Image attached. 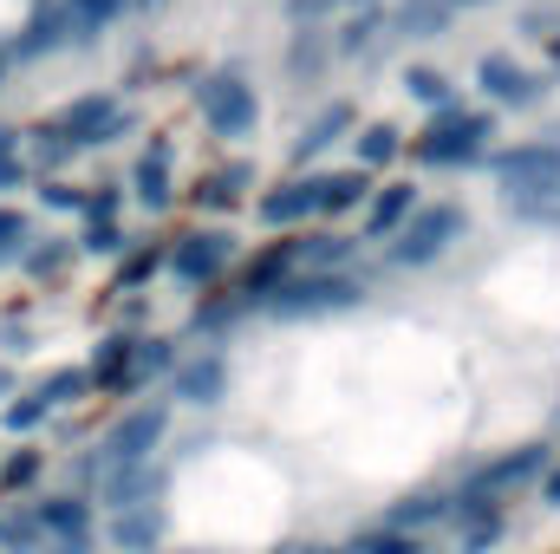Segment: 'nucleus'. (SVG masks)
Masks as SVG:
<instances>
[{
    "label": "nucleus",
    "mask_w": 560,
    "mask_h": 554,
    "mask_svg": "<svg viewBox=\"0 0 560 554\" xmlns=\"http://www.w3.org/2000/svg\"><path fill=\"white\" fill-rule=\"evenodd\" d=\"M489 138H495V118H489V112L450 105V112H430V131H423L411 150H418V163L463 170V163H482V157H489Z\"/></svg>",
    "instance_id": "f257e3e1"
},
{
    "label": "nucleus",
    "mask_w": 560,
    "mask_h": 554,
    "mask_svg": "<svg viewBox=\"0 0 560 554\" xmlns=\"http://www.w3.org/2000/svg\"><path fill=\"white\" fill-rule=\"evenodd\" d=\"M482 163H489V176H495L515 203H528V209L560 203V143H509V150H495V157H482Z\"/></svg>",
    "instance_id": "f03ea898"
},
{
    "label": "nucleus",
    "mask_w": 560,
    "mask_h": 554,
    "mask_svg": "<svg viewBox=\"0 0 560 554\" xmlns=\"http://www.w3.org/2000/svg\"><path fill=\"white\" fill-rule=\"evenodd\" d=\"M469 229V216H463V203H436V209H418L398 235H392V249H385V262L392 268H423V262H436L456 235Z\"/></svg>",
    "instance_id": "7ed1b4c3"
},
{
    "label": "nucleus",
    "mask_w": 560,
    "mask_h": 554,
    "mask_svg": "<svg viewBox=\"0 0 560 554\" xmlns=\"http://www.w3.org/2000/svg\"><path fill=\"white\" fill-rule=\"evenodd\" d=\"M359 280L352 275H293L280 280V287H268V307H275L280 320H306V313H346V307H359Z\"/></svg>",
    "instance_id": "20e7f679"
},
{
    "label": "nucleus",
    "mask_w": 560,
    "mask_h": 554,
    "mask_svg": "<svg viewBox=\"0 0 560 554\" xmlns=\"http://www.w3.org/2000/svg\"><path fill=\"white\" fill-rule=\"evenodd\" d=\"M196 105H202V118H209L215 138H255V125H261V99H255V85H242L235 72L202 79V85H196Z\"/></svg>",
    "instance_id": "39448f33"
},
{
    "label": "nucleus",
    "mask_w": 560,
    "mask_h": 554,
    "mask_svg": "<svg viewBox=\"0 0 560 554\" xmlns=\"http://www.w3.org/2000/svg\"><path fill=\"white\" fill-rule=\"evenodd\" d=\"M59 131L72 150H92V143H112L131 131V112H125V99H112V92H92V99H79V105H66L59 112Z\"/></svg>",
    "instance_id": "423d86ee"
},
{
    "label": "nucleus",
    "mask_w": 560,
    "mask_h": 554,
    "mask_svg": "<svg viewBox=\"0 0 560 554\" xmlns=\"http://www.w3.org/2000/svg\"><path fill=\"white\" fill-rule=\"evenodd\" d=\"M229 255H235V235L202 229V235H183V242L170 249V275L189 280V287H209V280L229 268Z\"/></svg>",
    "instance_id": "0eeeda50"
},
{
    "label": "nucleus",
    "mask_w": 560,
    "mask_h": 554,
    "mask_svg": "<svg viewBox=\"0 0 560 554\" xmlns=\"http://www.w3.org/2000/svg\"><path fill=\"white\" fill-rule=\"evenodd\" d=\"M476 85H482V92H489V105H502V112H522V105H535V99H541V79H535L528 66H515L509 53H482Z\"/></svg>",
    "instance_id": "6e6552de"
},
{
    "label": "nucleus",
    "mask_w": 560,
    "mask_h": 554,
    "mask_svg": "<svg viewBox=\"0 0 560 554\" xmlns=\"http://www.w3.org/2000/svg\"><path fill=\"white\" fill-rule=\"evenodd\" d=\"M163 424H170V405H138V412L105 437V457H112V463H143V457L156 450Z\"/></svg>",
    "instance_id": "1a4fd4ad"
},
{
    "label": "nucleus",
    "mask_w": 560,
    "mask_h": 554,
    "mask_svg": "<svg viewBox=\"0 0 560 554\" xmlns=\"http://www.w3.org/2000/svg\"><path fill=\"white\" fill-rule=\"evenodd\" d=\"M229 392V359H215V353H202V359H189V366H176V379H170V399H183V405H215Z\"/></svg>",
    "instance_id": "9d476101"
},
{
    "label": "nucleus",
    "mask_w": 560,
    "mask_h": 554,
    "mask_svg": "<svg viewBox=\"0 0 560 554\" xmlns=\"http://www.w3.org/2000/svg\"><path fill=\"white\" fill-rule=\"evenodd\" d=\"M411 216H418V183H392V189H378V196H372L365 229H372V242H392Z\"/></svg>",
    "instance_id": "9b49d317"
},
{
    "label": "nucleus",
    "mask_w": 560,
    "mask_h": 554,
    "mask_svg": "<svg viewBox=\"0 0 560 554\" xmlns=\"http://www.w3.org/2000/svg\"><path fill=\"white\" fill-rule=\"evenodd\" d=\"M131 189H138L143 209H170V203H176V189H170V143L163 138L131 163Z\"/></svg>",
    "instance_id": "f8f14e48"
},
{
    "label": "nucleus",
    "mask_w": 560,
    "mask_h": 554,
    "mask_svg": "<svg viewBox=\"0 0 560 554\" xmlns=\"http://www.w3.org/2000/svg\"><path fill=\"white\" fill-rule=\"evenodd\" d=\"M156 489H163V470H150V463H112L105 503L112 509H143V503H156Z\"/></svg>",
    "instance_id": "ddd939ff"
},
{
    "label": "nucleus",
    "mask_w": 560,
    "mask_h": 554,
    "mask_svg": "<svg viewBox=\"0 0 560 554\" xmlns=\"http://www.w3.org/2000/svg\"><path fill=\"white\" fill-rule=\"evenodd\" d=\"M163 542V509L156 503H143V509H118V522H112V549L118 554H150Z\"/></svg>",
    "instance_id": "4468645a"
},
{
    "label": "nucleus",
    "mask_w": 560,
    "mask_h": 554,
    "mask_svg": "<svg viewBox=\"0 0 560 554\" xmlns=\"http://www.w3.org/2000/svg\"><path fill=\"white\" fill-rule=\"evenodd\" d=\"M313 183V209L319 216H332V209H359L372 189H365V170H319V176H306Z\"/></svg>",
    "instance_id": "2eb2a0df"
},
{
    "label": "nucleus",
    "mask_w": 560,
    "mask_h": 554,
    "mask_svg": "<svg viewBox=\"0 0 560 554\" xmlns=\"http://www.w3.org/2000/svg\"><path fill=\"white\" fill-rule=\"evenodd\" d=\"M319 209H313V183L300 176V183H280V189H268L261 196V222L268 229H300V222H313Z\"/></svg>",
    "instance_id": "dca6fc26"
},
{
    "label": "nucleus",
    "mask_w": 560,
    "mask_h": 554,
    "mask_svg": "<svg viewBox=\"0 0 560 554\" xmlns=\"http://www.w3.org/2000/svg\"><path fill=\"white\" fill-rule=\"evenodd\" d=\"M535 470H548V443H528V450H515V457L489 463V470L476 476V496L489 489V503H495V489H515V483H528Z\"/></svg>",
    "instance_id": "f3484780"
},
{
    "label": "nucleus",
    "mask_w": 560,
    "mask_h": 554,
    "mask_svg": "<svg viewBox=\"0 0 560 554\" xmlns=\"http://www.w3.org/2000/svg\"><path fill=\"white\" fill-rule=\"evenodd\" d=\"M346 131H352V105H332V112H319V118L306 125V138L293 143V163H313L319 150H332Z\"/></svg>",
    "instance_id": "a211bd4d"
},
{
    "label": "nucleus",
    "mask_w": 560,
    "mask_h": 554,
    "mask_svg": "<svg viewBox=\"0 0 560 554\" xmlns=\"http://www.w3.org/2000/svg\"><path fill=\"white\" fill-rule=\"evenodd\" d=\"M125 7H131V0H59V13H66L72 39H98V33H105Z\"/></svg>",
    "instance_id": "6ab92c4d"
},
{
    "label": "nucleus",
    "mask_w": 560,
    "mask_h": 554,
    "mask_svg": "<svg viewBox=\"0 0 560 554\" xmlns=\"http://www.w3.org/2000/svg\"><path fill=\"white\" fill-rule=\"evenodd\" d=\"M66 39H72L66 13H59V7H46V13H39V20H33L26 33H20V46H13L7 59H39V53H52V46H66Z\"/></svg>",
    "instance_id": "aec40b11"
},
{
    "label": "nucleus",
    "mask_w": 560,
    "mask_h": 554,
    "mask_svg": "<svg viewBox=\"0 0 560 554\" xmlns=\"http://www.w3.org/2000/svg\"><path fill=\"white\" fill-rule=\"evenodd\" d=\"M450 26V7L443 0H405L398 13H392V33H405V39H430V33H443Z\"/></svg>",
    "instance_id": "412c9836"
},
{
    "label": "nucleus",
    "mask_w": 560,
    "mask_h": 554,
    "mask_svg": "<svg viewBox=\"0 0 560 554\" xmlns=\"http://www.w3.org/2000/svg\"><path fill=\"white\" fill-rule=\"evenodd\" d=\"M405 92H411L418 105H430V112H450V105H456L450 79H443V72H430V66H411V72H405Z\"/></svg>",
    "instance_id": "4be33fe9"
},
{
    "label": "nucleus",
    "mask_w": 560,
    "mask_h": 554,
    "mask_svg": "<svg viewBox=\"0 0 560 554\" xmlns=\"http://www.w3.org/2000/svg\"><path fill=\"white\" fill-rule=\"evenodd\" d=\"M398 150H405V131H398V125H365V131H359V163H365V170L392 163Z\"/></svg>",
    "instance_id": "5701e85b"
},
{
    "label": "nucleus",
    "mask_w": 560,
    "mask_h": 554,
    "mask_svg": "<svg viewBox=\"0 0 560 554\" xmlns=\"http://www.w3.org/2000/svg\"><path fill=\"white\" fill-rule=\"evenodd\" d=\"M352 235H313V242H300V262H313V275H326V262L339 268V262H352Z\"/></svg>",
    "instance_id": "b1692460"
},
{
    "label": "nucleus",
    "mask_w": 560,
    "mask_h": 554,
    "mask_svg": "<svg viewBox=\"0 0 560 554\" xmlns=\"http://www.w3.org/2000/svg\"><path fill=\"white\" fill-rule=\"evenodd\" d=\"M430 516H450V496H411L405 509H392V516H385V529L411 535V529H418V522H430Z\"/></svg>",
    "instance_id": "393cba45"
},
{
    "label": "nucleus",
    "mask_w": 560,
    "mask_h": 554,
    "mask_svg": "<svg viewBox=\"0 0 560 554\" xmlns=\"http://www.w3.org/2000/svg\"><path fill=\"white\" fill-rule=\"evenodd\" d=\"M0 189H26V143L0 125Z\"/></svg>",
    "instance_id": "a878e982"
},
{
    "label": "nucleus",
    "mask_w": 560,
    "mask_h": 554,
    "mask_svg": "<svg viewBox=\"0 0 560 554\" xmlns=\"http://www.w3.org/2000/svg\"><path fill=\"white\" fill-rule=\"evenodd\" d=\"M92 392V372H52L46 385H39V399H46V412H59V405H72V399H85Z\"/></svg>",
    "instance_id": "bb28decb"
},
{
    "label": "nucleus",
    "mask_w": 560,
    "mask_h": 554,
    "mask_svg": "<svg viewBox=\"0 0 560 554\" xmlns=\"http://www.w3.org/2000/svg\"><path fill=\"white\" fill-rule=\"evenodd\" d=\"M0 542H7L13 554H39L46 549V535H39L33 516H0Z\"/></svg>",
    "instance_id": "cd10ccee"
},
{
    "label": "nucleus",
    "mask_w": 560,
    "mask_h": 554,
    "mask_svg": "<svg viewBox=\"0 0 560 554\" xmlns=\"http://www.w3.org/2000/svg\"><path fill=\"white\" fill-rule=\"evenodd\" d=\"M242 183H255V170H248V163H229L222 176H209V183H202V203H215V209H222V203H235V196H242Z\"/></svg>",
    "instance_id": "c85d7f7f"
},
{
    "label": "nucleus",
    "mask_w": 560,
    "mask_h": 554,
    "mask_svg": "<svg viewBox=\"0 0 560 554\" xmlns=\"http://www.w3.org/2000/svg\"><path fill=\"white\" fill-rule=\"evenodd\" d=\"M346 554H418V542L398 535V529H372V535H359Z\"/></svg>",
    "instance_id": "c756f323"
},
{
    "label": "nucleus",
    "mask_w": 560,
    "mask_h": 554,
    "mask_svg": "<svg viewBox=\"0 0 560 554\" xmlns=\"http://www.w3.org/2000/svg\"><path fill=\"white\" fill-rule=\"evenodd\" d=\"M26 242H33V222H26V209H0V255L13 262Z\"/></svg>",
    "instance_id": "7c9ffc66"
},
{
    "label": "nucleus",
    "mask_w": 560,
    "mask_h": 554,
    "mask_svg": "<svg viewBox=\"0 0 560 554\" xmlns=\"http://www.w3.org/2000/svg\"><path fill=\"white\" fill-rule=\"evenodd\" d=\"M33 163H39V170H52V163H66V157H72V143H66V131H59V125H39V131H33Z\"/></svg>",
    "instance_id": "2f4dec72"
},
{
    "label": "nucleus",
    "mask_w": 560,
    "mask_h": 554,
    "mask_svg": "<svg viewBox=\"0 0 560 554\" xmlns=\"http://www.w3.org/2000/svg\"><path fill=\"white\" fill-rule=\"evenodd\" d=\"M0 483H7V489H33V483H39V457H33V450H13V457L0 463Z\"/></svg>",
    "instance_id": "473e14b6"
},
{
    "label": "nucleus",
    "mask_w": 560,
    "mask_h": 554,
    "mask_svg": "<svg viewBox=\"0 0 560 554\" xmlns=\"http://www.w3.org/2000/svg\"><path fill=\"white\" fill-rule=\"evenodd\" d=\"M46 399H39V392H33V399H20V405H7V430H13V437H20V430H39V424H46Z\"/></svg>",
    "instance_id": "72a5a7b5"
},
{
    "label": "nucleus",
    "mask_w": 560,
    "mask_h": 554,
    "mask_svg": "<svg viewBox=\"0 0 560 554\" xmlns=\"http://www.w3.org/2000/svg\"><path fill=\"white\" fill-rule=\"evenodd\" d=\"M66 255H72V242H52V249H20V268H26V275H52Z\"/></svg>",
    "instance_id": "f704fd0d"
},
{
    "label": "nucleus",
    "mask_w": 560,
    "mask_h": 554,
    "mask_svg": "<svg viewBox=\"0 0 560 554\" xmlns=\"http://www.w3.org/2000/svg\"><path fill=\"white\" fill-rule=\"evenodd\" d=\"M495 535H502V516L489 509V516H476V522H469V542H463V549L482 554V549H495Z\"/></svg>",
    "instance_id": "c9c22d12"
},
{
    "label": "nucleus",
    "mask_w": 560,
    "mask_h": 554,
    "mask_svg": "<svg viewBox=\"0 0 560 554\" xmlns=\"http://www.w3.org/2000/svg\"><path fill=\"white\" fill-rule=\"evenodd\" d=\"M85 249H92V255H118V249H125V235H118L112 222H92V229H85Z\"/></svg>",
    "instance_id": "e433bc0d"
},
{
    "label": "nucleus",
    "mask_w": 560,
    "mask_h": 554,
    "mask_svg": "<svg viewBox=\"0 0 560 554\" xmlns=\"http://www.w3.org/2000/svg\"><path fill=\"white\" fill-rule=\"evenodd\" d=\"M150 268H156V255H150V249H138V255L118 268V287H143V280H150Z\"/></svg>",
    "instance_id": "4c0bfd02"
},
{
    "label": "nucleus",
    "mask_w": 560,
    "mask_h": 554,
    "mask_svg": "<svg viewBox=\"0 0 560 554\" xmlns=\"http://www.w3.org/2000/svg\"><path fill=\"white\" fill-rule=\"evenodd\" d=\"M39 203H46V209H79L85 196H79L72 183H46V189H39Z\"/></svg>",
    "instance_id": "58836bf2"
},
{
    "label": "nucleus",
    "mask_w": 560,
    "mask_h": 554,
    "mask_svg": "<svg viewBox=\"0 0 560 554\" xmlns=\"http://www.w3.org/2000/svg\"><path fill=\"white\" fill-rule=\"evenodd\" d=\"M541 503H555V509H560V470L548 476V483H541Z\"/></svg>",
    "instance_id": "ea45409f"
},
{
    "label": "nucleus",
    "mask_w": 560,
    "mask_h": 554,
    "mask_svg": "<svg viewBox=\"0 0 560 554\" xmlns=\"http://www.w3.org/2000/svg\"><path fill=\"white\" fill-rule=\"evenodd\" d=\"M548 66L560 72V33H548Z\"/></svg>",
    "instance_id": "a19ab883"
},
{
    "label": "nucleus",
    "mask_w": 560,
    "mask_h": 554,
    "mask_svg": "<svg viewBox=\"0 0 560 554\" xmlns=\"http://www.w3.org/2000/svg\"><path fill=\"white\" fill-rule=\"evenodd\" d=\"M443 7H450V13H456V7H476V0H443Z\"/></svg>",
    "instance_id": "79ce46f5"
},
{
    "label": "nucleus",
    "mask_w": 560,
    "mask_h": 554,
    "mask_svg": "<svg viewBox=\"0 0 560 554\" xmlns=\"http://www.w3.org/2000/svg\"><path fill=\"white\" fill-rule=\"evenodd\" d=\"M306 554H339V549H306Z\"/></svg>",
    "instance_id": "37998d69"
},
{
    "label": "nucleus",
    "mask_w": 560,
    "mask_h": 554,
    "mask_svg": "<svg viewBox=\"0 0 560 554\" xmlns=\"http://www.w3.org/2000/svg\"><path fill=\"white\" fill-rule=\"evenodd\" d=\"M0 262H7V255H0Z\"/></svg>",
    "instance_id": "c03bdc74"
}]
</instances>
